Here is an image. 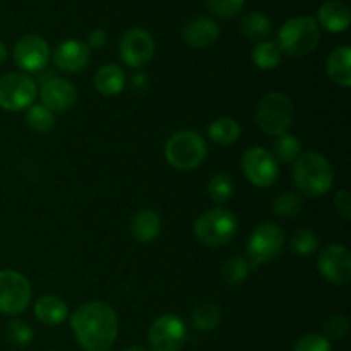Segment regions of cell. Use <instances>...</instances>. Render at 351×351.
<instances>
[{
  "mask_svg": "<svg viewBox=\"0 0 351 351\" xmlns=\"http://www.w3.org/2000/svg\"><path fill=\"white\" fill-rule=\"evenodd\" d=\"M302 143L293 134H281L276 136V141L273 144V156L276 158L278 163H293L300 156Z\"/></svg>",
  "mask_w": 351,
  "mask_h": 351,
  "instance_id": "27",
  "label": "cell"
},
{
  "mask_svg": "<svg viewBox=\"0 0 351 351\" xmlns=\"http://www.w3.org/2000/svg\"><path fill=\"white\" fill-rule=\"evenodd\" d=\"M208 134L213 143L219 144V146H232L233 143L239 141L242 127L232 117H221V119H216L209 123Z\"/></svg>",
  "mask_w": 351,
  "mask_h": 351,
  "instance_id": "23",
  "label": "cell"
},
{
  "mask_svg": "<svg viewBox=\"0 0 351 351\" xmlns=\"http://www.w3.org/2000/svg\"><path fill=\"white\" fill-rule=\"evenodd\" d=\"M219 322H221V311L215 304L206 302V304L197 305L192 312V328L201 332L215 331Z\"/></svg>",
  "mask_w": 351,
  "mask_h": 351,
  "instance_id": "26",
  "label": "cell"
},
{
  "mask_svg": "<svg viewBox=\"0 0 351 351\" xmlns=\"http://www.w3.org/2000/svg\"><path fill=\"white\" fill-rule=\"evenodd\" d=\"M351 14L348 5L341 0H329L319 7L317 24L329 33H343L348 29Z\"/></svg>",
  "mask_w": 351,
  "mask_h": 351,
  "instance_id": "18",
  "label": "cell"
},
{
  "mask_svg": "<svg viewBox=\"0 0 351 351\" xmlns=\"http://www.w3.org/2000/svg\"><path fill=\"white\" fill-rule=\"evenodd\" d=\"M5 338L16 348H26L33 341V329H31V326L27 322L14 319V321H10L7 324Z\"/></svg>",
  "mask_w": 351,
  "mask_h": 351,
  "instance_id": "32",
  "label": "cell"
},
{
  "mask_svg": "<svg viewBox=\"0 0 351 351\" xmlns=\"http://www.w3.org/2000/svg\"><path fill=\"white\" fill-rule=\"evenodd\" d=\"M250 269H252V266H250V263L245 257L232 256L230 259H226L225 263H223L221 276L228 285L239 287L240 283H243V281L249 278Z\"/></svg>",
  "mask_w": 351,
  "mask_h": 351,
  "instance_id": "28",
  "label": "cell"
},
{
  "mask_svg": "<svg viewBox=\"0 0 351 351\" xmlns=\"http://www.w3.org/2000/svg\"><path fill=\"white\" fill-rule=\"evenodd\" d=\"M302 209H304V201L295 192H285V194L278 195L273 202L274 215L283 219L297 218L302 213Z\"/></svg>",
  "mask_w": 351,
  "mask_h": 351,
  "instance_id": "30",
  "label": "cell"
},
{
  "mask_svg": "<svg viewBox=\"0 0 351 351\" xmlns=\"http://www.w3.org/2000/svg\"><path fill=\"white\" fill-rule=\"evenodd\" d=\"M14 60L24 72H40L50 60V48L38 34H26L14 47Z\"/></svg>",
  "mask_w": 351,
  "mask_h": 351,
  "instance_id": "14",
  "label": "cell"
},
{
  "mask_svg": "<svg viewBox=\"0 0 351 351\" xmlns=\"http://www.w3.org/2000/svg\"><path fill=\"white\" fill-rule=\"evenodd\" d=\"M147 341L153 351H180L187 341L185 322L175 314H165L151 324Z\"/></svg>",
  "mask_w": 351,
  "mask_h": 351,
  "instance_id": "11",
  "label": "cell"
},
{
  "mask_svg": "<svg viewBox=\"0 0 351 351\" xmlns=\"http://www.w3.org/2000/svg\"><path fill=\"white\" fill-rule=\"evenodd\" d=\"M239 218L226 208H213L199 216L194 223V235L202 245L223 247L235 239Z\"/></svg>",
  "mask_w": 351,
  "mask_h": 351,
  "instance_id": "4",
  "label": "cell"
},
{
  "mask_svg": "<svg viewBox=\"0 0 351 351\" xmlns=\"http://www.w3.org/2000/svg\"><path fill=\"white\" fill-rule=\"evenodd\" d=\"M293 182L302 194L321 197L328 194L335 184V170L331 161L319 153H302L293 161Z\"/></svg>",
  "mask_w": 351,
  "mask_h": 351,
  "instance_id": "2",
  "label": "cell"
},
{
  "mask_svg": "<svg viewBox=\"0 0 351 351\" xmlns=\"http://www.w3.org/2000/svg\"><path fill=\"white\" fill-rule=\"evenodd\" d=\"M34 315L45 326H58L67 319L69 307L57 295H45L34 305Z\"/></svg>",
  "mask_w": 351,
  "mask_h": 351,
  "instance_id": "19",
  "label": "cell"
},
{
  "mask_svg": "<svg viewBox=\"0 0 351 351\" xmlns=\"http://www.w3.org/2000/svg\"><path fill=\"white\" fill-rule=\"evenodd\" d=\"M41 105L53 113L69 112L77 101V89L64 77H51L43 82L40 91Z\"/></svg>",
  "mask_w": 351,
  "mask_h": 351,
  "instance_id": "15",
  "label": "cell"
},
{
  "mask_svg": "<svg viewBox=\"0 0 351 351\" xmlns=\"http://www.w3.org/2000/svg\"><path fill=\"white\" fill-rule=\"evenodd\" d=\"M285 245V233L281 226L276 223H261L250 233L249 242H247V256L252 267L261 264L273 263L278 259Z\"/></svg>",
  "mask_w": 351,
  "mask_h": 351,
  "instance_id": "7",
  "label": "cell"
},
{
  "mask_svg": "<svg viewBox=\"0 0 351 351\" xmlns=\"http://www.w3.org/2000/svg\"><path fill=\"white\" fill-rule=\"evenodd\" d=\"M293 351H332L331 343L322 335L312 332V335L302 336L293 346Z\"/></svg>",
  "mask_w": 351,
  "mask_h": 351,
  "instance_id": "35",
  "label": "cell"
},
{
  "mask_svg": "<svg viewBox=\"0 0 351 351\" xmlns=\"http://www.w3.org/2000/svg\"><path fill=\"white\" fill-rule=\"evenodd\" d=\"M322 331H324V338L328 339H339L348 332V319L341 314H335L324 322L322 326Z\"/></svg>",
  "mask_w": 351,
  "mask_h": 351,
  "instance_id": "36",
  "label": "cell"
},
{
  "mask_svg": "<svg viewBox=\"0 0 351 351\" xmlns=\"http://www.w3.org/2000/svg\"><path fill=\"white\" fill-rule=\"evenodd\" d=\"M125 72L115 64H105L96 71L95 86L103 96H117L125 88Z\"/></svg>",
  "mask_w": 351,
  "mask_h": 351,
  "instance_id": "22",
  "label": "cell"
},
{
  "mask_svg": "<svg viewBox=\"0 0 351 351\" xmlns=\"http://www.w3.org/2000/svg\"><path fill=\"white\" fill-rule=\"evenodd\" d=\"M36 84L21 72H9L0 77V108L5 112H23L36 99Z\"/></svg>",
  "mask_w": 351,
  "mask_h": 351,
  "instance_id": "8",
  "label": "cell"
},
{
  "mask_svg": "<svg viewBox=\"0 0 351 351\" xmlns=\"http://www.w3.org/2000/svg\"><path fill=\"white\" fill-rule=\"evenodd\" d=\"M123 351H147V350L143 348V346H129V348H125Z\"/></svg>",
  "mask_w": 351,
  "mask_h": 351,
  "instance_id": "40",
  "label": "cell"
},
{
  "mask_svg": "<svg viewBox=\"0 0 351 351\" xmlns=\"http://www.w3.org/2000/svg\"><path fill=\"white\" fill-rule=\"evenodd\" d=\"M26 122L36 132H50L55 127V113L50 112L47 106L41 103H33L29 108L26 110Z\"/></svg>",
  "mask_w": 351,
  "mask_h": 351,
  "instance_id": "29",
  "label": "cell"
},
{
  "mask_svg": "<svg viewBox=\"0 0 351 351\" xmlns=\"http://www.w3.org/2000/svg\"><path fill=\"white\" fill-rule=\"evenodd\" d=\"M245 0H206V5L215 16L221 19H232L239 16Z\"/></svg>",
  "mask_w": 351,
  "mask_h": 351,
  "instance_id": "34",
  "label": "cell"
},
{
  "mask_svg": "<svg viewBox=\"0 0 351 351\" xmlns=\"http://www.w3.org/2000/svg\"><path fill=\"white\" fill-rule=\"evenodd\" d=\"M240 31L245 38L254 41H266L273 31V23L269 17L263 12H250L243 16L242 23H240Z\"/></svg>",
  "mask_w": 351,
  "mask_h": 351,
  "instance_id": "24",
  "label": "cell"
},
{
  "mask_svg": "<svg viewBox=\"0 0 351 351\" xmlns=\"http://www.w3.org/2000/svg\"><path fill=\"white\" fill-rule=\"evenodd\" d=\"M335 202H336V209H338L339 216H341L345 221H350L351 218V199H350V192L341 189L338 191V194L335 195Z\"/></svg>",
  "mask_w": 351,
  "mask_h": 351,
  "instance_id": "37",
  "label": "cell"
},
{
  "mask_svg": "<svg viewBox=\"0 0 351 351\" xmlns=\"http://www.w3.org/2000/svg\"><path fill=\"white\" fill-rule=\"evenodd\" d=\"M235 194V182L228 173H218L211 177L208 184V195L211 201L223 204Z\"/></svg>",
  "mask_w": 351,
  "mask_h": 351,
  "instance_id": "31",
  "label": "cell"
},
{
  "mask_svg": "<svg viewBox=\"0 0 351 351\" xmlns=\"http://www.w3.org/2000/svg\"><path fill=\"white\" fill-rule=\"evenodd\" d=\"M319 249V237L312 230L300 228L291 237V250L298 256H311Z\"/></svg>",
  "mask_w": 351,
  "mask_h": 351,
  "instance_id": "33",
  "label": "cell"
},
{
  "mask_svg": "<svg viewBox=\"0 0 351 351\" xmlns=\"http://www.w3.org/2000/svg\"><path fill=\"white\" fill-rule=\"evenodd\" d=\"M242 171L250 184L266 189L278 180L280 165L269 149L263 146H254L243 153Z\"/></svg>",
  "mask_w": 351,
  "mask_h": 351,
  "instance_id": "10",
  "label": "cell"
},
{
  "mask_svg": "<svg viewBox=\"0 0 351 351\" xmlns=\"http://www.w3.org/2000/svg\"><path fill=\"white\" fill-rule=\"evenodd\" d=\"M319 273L332 285H346L351 278V252L341 243H329L319 254Z\"/></svg>",
  "mask_w": 351,
  "mask_h": 351,
  "instance_id": "12",
  "label": "cell"
},
{
  "mask_svg": "<svg viewBox=\"0 0 351 351\" xmlns=\"http://www.w3.org/2000/svg\"><path fill=\"white\" fill-rule=\"evenodd\" d=\"M208 156V143L195 130L175 132L165 144V158L177 170H194Z\"/></svg>",
  "mask_w": 351,
  "mask_h": 351,
  "instance_id": "5",
  "label": "cell"
},
{
  "mask_svg": "<svg viewBox=\"0 0 351 351\" xmlns=\"http://www.w3.org/2000/svg\"><path fill=\"white\" fill-rule=\"evenodd\" d=\"M321 29L314 17L297 16L288 19L278 31V47L290 57H305L317 48Z\"/></svg>",
  "mask_w": 351,
  "mask_h": 351,
  "instance_id": "3",
  "label": "cell"
},
{
  "mask_svg": "<svg viewBox=\"0 0 351 351\" xmlns=\"http://www.w3.org/2000/svg\"><path fill=\"white\" fill-rule=\"evenodd\" d=\"M185 43L194 48H208L219 38V26L209 17H194L182 31Z\"/></svg>",
  "mask_w": 351,
  "mask_h": 351,
  "instance_id": "17",
  "label": "cell"
},
{
  "mask_svg": "<svg viewBox=\"0 0 351 351\" xmlns=\"http://www.w3.org/2000/svg\"><path fill=\"white\" fill-rule=\"evenodd\" d=\"M119 53L129 67H143L153 58L154 40L143 27H132L120 38Z\"/></svg>",
  "mask_w": 351,
  "mask_h": 351,
  "instance_id": "13",
  "label": "cell"
},
{
  "mask_svg": "<svg viewBox=\"0 0 351 351\" xmlns=\"http://www.w3.org/2000/svg\"><path fill=\"white\" fill-rule=\"evenodd\" d=\"M161 219L153 209H143L137 213L130 223V233L139 243H149L160 235Z\"/></svg>",
  "mask_w": 351,
  "mask_h": 351,
  "instance_id": "21",
  "label": "cell"
},
{
  "mask_svg": "<svg viewBox=\"0 0 351 351\" xmlns=\"http://www.w3.org/2000/svg\"><path fill=\"white\" fill-rule=\"evenodd\" d=\"M71 328L84 351H108L119 336V317L108 304L89 302L72 312Z\"/></svg>",
  "mask_w": 351,
  "mask_h": 351,
  "instance_id": "1",
  "label": "cell"
},
{
  "mask_svg": "<svg viewBox=\"0 0 351 351\" xmlns=\"http://www.w3.org/2000/svg\"><path fill=\"white\" fill-rule=\"evenodd\" d=\"M5 60H7V48H5V45L0 41V65H2Z\"/></svg>",
  "mask_w": 351,
  "mask_h": 351,
  "instance_id": "39",
  "label": "cell"
},
{
  "mask_svg": "<svg viewBox=\"0 0 351 351\" xmlns=\"http://www.w3.org/2000/svg\"><path fill=\"white\" fill-rule=\"evenodd\" d=\"M108 41V34H106L105 29H95L91 31V34L88 36V48H95V50H99L103 48Z\"/></svg>",
  "mask_w": 351,
  "mask_h": 351,
  "instance_id": "38",
  "label": "cell"
},
{
  "mask_svg": "<svg viewBox=\"0 0 351 351\" xmlns=\"http://www.w3.org/2000/svg\"><path fill=\"white\" fill-rule=\"evenodd\" d=\"M91 60L88 45L77 40L62 41L53 51V62L60 71L69 72V74H77V72L86 71Z\"/></svg>",
  "mask_w": 351,
  "mask_h": 351,
  "instance_id": "16",
  "label": "cell"
},
{
  "mask_svg": "<svg viewBox=\"0 0 351 351\" xmlns=\"http://www.w3.org/2000/svg\"><path fill=\"white\" fill-rule=\"evenodd\" d=\"M328 74L341 88L351 86V48L348 45L335 48L328 57Z\"/></svg>",
  "mask_w": 351,
  "mask_h": 351,
  "instance_id": "20",
  "label": "cell"
},
{
  "mask_svg": "<svg viewBox=\"0 0 351 351\" xmlns=\"http://www.w3.org/2000/svg\"><path fill=\"white\" fill-rule=\"evenodd\" d=\"M31 302V285L14 269H0V314L17 315Z\"/></svg>",
  "mask_w": 351,
  "mask_h": 351,
  "instance_id": "9",
  "label": "cell"
},
{
  "mask_svg": "<svg viewBox=\"0 0 351 351\" xmlns=\"http://www.w3.org/2000/svg\"><path fill=\"white\" fill-rule=\"evenodd\" d=\"M295 106L285 93L273 91L263 96L256 106V122L269 136H281L293 125Z\"/></svg>",
  "mask_w": 351,
  "mask_h": 351,
  "instance_id": "6",
  "label": "cell"
},
{
  "mask_svg": "<svg viewBox=\"0 0 351 351\" xmlns=\"http://www.w3.org/2000/svg\"><path fill=\"white\" fill-rule=\"evenodd\" d=\"M280 47L276 41H259L252 50V62L261 71H273L281 64Z\"/></svg>",
  "mask_w": 351,
  "mask_h": 351,
  "instance_id": "25",
  "label": "cell"
}]
</instances>
